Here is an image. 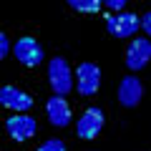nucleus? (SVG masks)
Segmentation results:
<instances>
[{"mask_svg":"<svg viewBox=\"0 0 151 151\" xmlns=\"http://www.w3.org/2000/svg\"><path fill=\"white\" fill-rule=\"evenodd\" d=\"M0 103L15 113H25L33 108V96H28L25 91H20L15 86H3L0 88Z\"/></svg>","mask_w":151,"mask_h":151,"instance_id":"obj_7","label":"nucleus"},{"mask_svg":"<svg viewBox=\"0 0 151 151\" xmlns=\"http://www.w3.org/2000/svg\"><path fill=\"white\" fill-rule=\"evenodd\" d=\"M35 151H65V144L60 139H48L45 144H40Z\"/></svg>","mask_w":151,"mask_h":151,"instance_id":"obj_12","label":"nucleus"},{"mask_svg":"<svg viewBox=\"0 0 151 151\" xmlns=\"http://www.w3.org/2000/svg\"><path fill=\"white\" fill-rule=\"evenodd\" d=\"M13 53H15V58L20 60L23 65H28V68H35V65L43 60V48H40L38 40L30 38V35H23L20 40H15Z\"/></svg>","mask_w":151,"mask_h":151,"instance_id":"obj_4","label":"nucleus"},{"mask_svg":"<svg viewBox=\"0 0 151 151\" xmlns=\"http://www.w3.org/2000/svg\"><path fill=\"white\" fill-rule=\"evenodd\" d=\"M5 131H8L15 141H28V139L35 136L38 124H35L33 116H10V119L5 121Z\"/></svg>","mask_w":151,"mask_h":151,"instance_id":"obj_8","label":"nucleus"},{"mask_svg":"<svg viewBox=\"0 0 151 151\" xmlns=\"http://www.w3.org/2000/svg\"><path fill=\"white\" fill-rule=\"evenodd\" d=\"M126 3H129V0H106V8H108L111 13H121Z\"/></svg>","mask_w":151,"mask_h":151,"instance_id":"obj_14","label":"nucleus"},{"mask_svg":"<svg viewBox=\"0 0 151 151\" xmlns=\"http://www.w3.org/2000/svg\"><path fill=\"white\" fill-rule=\"evenodd\" d=\"M48 81H50V88H53V93H58V96H65V93H70V88H73V73H70V65L65 58H50L48 63Z\"/></svg>","mask_w":151,"mask_h":151,"instance_id":"obj_1","label":"nucleus"},{"mask_svg":"<svg viewBox=\"0 0 151 151\" xmlns=\"http://www.w3.org/2000/svg\"><path fill=\"white\" fill-rule=\"evenodd\" d=\"M103 129V111L101 108H86L83 111V116L78 119V124H76V134H78V139H96L98 134H101Z\"/></svg>","mask_w":151,"mask_h":151,"instance_id":"obj_3","label":"nucleus"},{"mask_svg":"<svg viewBox=\"0 0 151 151\" xmlns=\"http://www.w3.org/2000/svg\"><path fill=\"white\" fill-rule=\"evenodd\" d=\"M8 53H10V38L3 33L0 35V58H8Z\"/></svg>","mask_w":151,"mask_h":151,"instance_id":"obj_13","label":"nucleus"},{"mask_svg":"<svg viewBox=\"0 0 151 151\" xmlns=\"http://www.w3.org/2000/svg\"><path fill=\"white\" fill-rule=\"evenodd\" d=\"M151 60V38H136L126 50V65L129 70H141L146 68V63Z\"/></svg>","mask_w":151,"mask_h":151,"instance_id":"obj_6","label":"nucleus"},{"mask_svg":"<svg viewBox=\"0 0 151 151\" xmlns=\"http://www.w3.org/2000/svg\"><path fill=\"white\" fill-rule=\"evenodd\" d=\"M76 76H78L76 88H78L81 96H93V93L98 91V86H101V70H98L96 63H88V60L81 63L78 70H76Z\"/></svg>","mask_w":151,"mask_h":151,"instance_id":"obj_5","label":"nucleus"},{"mask_svg":"<svg viewBox=\"0 0 151 151\" xmlns=\"http://www.w3.org/2000/svg\"><path fill=\"white\" fill-rule=\"evenodd\" d=\"M141 28H144V33H146V35L151 38V10L146 13L144 18H141Z\"/></svg>","mask_w":151,"mask_h":151,"instance_id":"obj_15","label":"nucleus"},{"mask_svg":"<svg viewBox=\"0 0 151 151\" xmlns=\"http://www.w3.org/2000/svg\"><path fill=\"white\" fill-rule=\"evenodd\" d=\"M45 113H48V121L53 126H58V129H65V126L70 124V108H68V103H65V98L58 96V93H53V96L48 98Z\"/></svg>","mask_w":151,"mask_h":151,"instance_id":"obj_9","label":"nucleus"},{"mask_svg":"<svg viewBox=\"0 0 151 151\" xmlns=\"http://www.w3.org/2000/svg\"><path fill=\"white\" fill-rule=\"evenodd\" d=\"M141 28V18L136 13H111L106 15V30L113 38H129Z\"/></svg>","mask_w":151,"mask_h":151,"instance_id":"obj_2","label":"nucleus"},{"mask_svg":"<svg viewBox=\"0 0 151 151\" xmlns=\"http://www.w3.org/2000/svg\"><path fill=\"white\" fill-rule=\"evenodd\" d=\"M141 96H144V86H141V81L136 76H126L119 83V103L121 106H126V108L139 106Z\"/></svg>","mask_w":151,"mask_h":151,"instance_id":"obj_10","label":"nucleus"},{"mask_svg":"<svg viewBox=\"0 0 151 151\" xmlns=\"http://www.w3.org/2000/svg\"><path fill=\"white\" fill-rule=\"evenodd\" d=\"M68 5L78 13H98L101 5H106V0H68Z\"/></svg>","mask_w":151,"mask_h":151,"instance_id":"obj_11","label":"nucleus"}]
</instances>
